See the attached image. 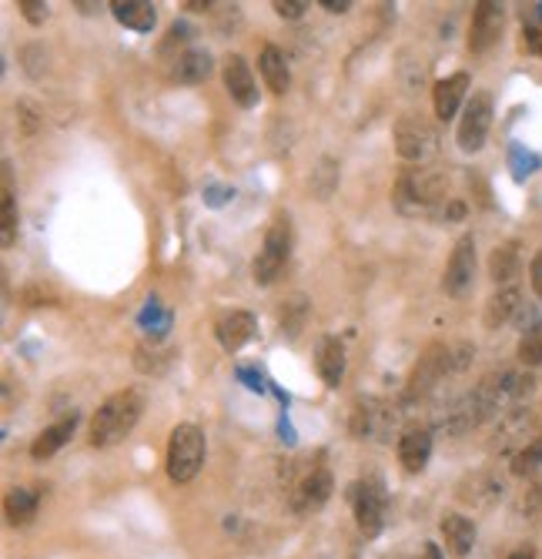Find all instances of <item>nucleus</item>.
<instances>
[{
  "label": "nucleus",
  "mask_w": 542,
  "mask_h": 559,
  "mask_svg": "<svg viewBox=\"0 0 542 559\" xmlns=\"http://www.w3.org/2000/svg\"><path fill=\"white\" fill-rule=\"evenodd\" d=\"M141 416H144V392L141 389H121V392L108 395L90 419V445L111 449V445L125 443V435L134 433Z\"/></svg>",
  "instance_id": "f257e3e1"
},
{
  "label": "nucleus",
  "mask_w": 542,
  "mask_h": 559,
  "mask_svg": "<svg viewBox=\"0 0 542 559\" xmlns=\"http://www.w3.org/2000/svg\"><path fill=\"white\" fill-rule=\"evenodd\" d=\"M532 392H536V379L529 372L499 369L489 372L469 395H472V406L479 412V422H489L499 419L509 408H519Z\"/></svg>",
  "instance_id": "f03ea898"
},
{
  "label": "nucleus",
  "mask_w": 542,
  "mask_h": 559,
  "mask_svg": "<svg viewBox=\"0 0 542 559\" xmlns=\"http://www.w3.org/2000/svg\"><path fill=\"white\" fill-rule=\"evenodd\" d=\"M449 198V181L432 168H409L391 191V202L402 215H442Z\"/></svg>",
  "instance_id": "7ed1b4c3"
},
{
  "label": "nucleus",
  "mask_w": 542,
  "mask_h": 559,
  "mask_svg": "<svg viewBox=\"0 0 542 559\" xmlns=\"http://www.w3.org/2000/svg\"><path fill=\"white\" fill-rule=\"evenodd\" d=\"M476 358V348L469 342H435L426 348V356H418L416 369H412V379H409V389L412 395H426L439 385L445 375H459L466 372Z\"/></svg>",
  "instance_id": "20e7f679"
},
{
  "label": "nucleus",
  "mask_w": 542,
  "mask_h": 559,
  "mask_svg": "<svg viewBox=\"0 0 542 559\" xmlns=\"http://www.w3.org/2000/svg\"><path fill=\"white\" fill-rule=\"evenodd\" d=\"M204 456H208V439L198 426L191 422H181L171 429V439H168V476L171 483L185 486L191 483L204 466Z\"/></svg>",
  "instance_id": "39448f33"
},
{
  "label": "nucleus",
  "mask_w": 542,
  "mask_h": 559,
  "mask_svg": "<svg viewBox=\"0 0 542 559\" xmlns=\"http://www.w3.org/2000/svg\"><path fill=\"white\" fill-rule=\"evenodd\" d=\"M291 254V221L288 215H278L265 231V242H262V252L254 258L252 265V279L254 285H275L278 275L285 271Z\"/></svg>",
  "instance_id": "423d86ee"
},
{
  "label": "nucleus",
  "mask_w": 542,
  "mask_h": 559,
  "mask_svg": "<svg viewBox=\"0 0 542 559\" xmlns=\"http://www.w3.org/2000/svg\"><path fill=\"white\" fill-rule=\"evenodd\" d=\"M536 435H539V419H536V412L526 406L509 408V412L499 416L495 429H492L489 452L492 456H516L519 449H526Z\"/></svg>",
  "instance_id": "0eeeda50"
},
{
  "label": "nucleus",
  "mask_w": 542,
  "mask_h": 559,
  "mask_svg": "<svg viewBox=\"0 0 542 559\" xmlns=\"http://www.w3.org/2000/svg\"><path fill=\"white\" fill-rule=\"evenodd\" d=\"M399 426V408L382 402V399H358L352 408V439L358 443H385Z\"/></svg>",
  "instance_id": "6e6552de"
},
{
  "label": "nucleus",
  "mask_w": 542,
  "mask_h": 559,
  "mask_svg": "<svg viewBox=\"0 0 542 559\" xmlns=\"http://www.w3.org/2000/svg\"><path fill=\"white\" fill-rule=\"evenodd\" d=\"M352 509L362 536L375 539L385 526V509H389V496H385V486H382L379 476H366L352 486Z\"/></svg>",
  "instance_id": "1a4fd4ad"
},
{
  "label": "nucleus",
  "mask_w": 542,
  "mask_h": 559,
  "mask_svg": "<svg viewBox=\"0 0 542 559\" xmlns=\"http://www.w3.org/2000/svg\"><path fill=\"white\" fill-rule=\"evenodd\" d=\"M395 151L402 161L426 165L432 154L439 151V131L418 115H409L395 125Z\"/></svg>",
  "instance_id": "9d476101"
},
{
  "label": "nucleus",
  "mask_w": 542,
  "mask_h": 559,
  "mask_svg": "<svg viewBox=\"0 0 542 559\" xmlns=\"http://www.w3.org/2000/svg\"><path fill=\"white\" fill-rule=\"evenodd\" d=\"M331 489H335V479L325 466H312L305 472L298 483L288 489V506L295 516H308V512H318L331 499Z\"/></svg>",
  "instance_id": "9b49d317"
},
{
  "label": "nucleus",
  "mask_w": 542,
  "mask_h": 559,
  "mask_svg": "<svg viewBox=\"0 0 542 559\" xmlns=\"http://www.w3.org/2000/svg\"><path fill=\"white\" fill-rule=\"evenodd\" d=\"M489 127H492V98L489 94H472L466 104V111H462V121H459V148L466 154H476L482 151V144L489 138Z\"/></svg>",
  "instance_id": "f8f14e48"
},
{
  "label": "nucleus",
  "mask_w": 542,
  "mask_h": 559,
  "mask_svg": "<svg viewBox=\"0 0 542 559\" xmlns=\"http://www.w3.org/2000/svg\"><path fill=\"white\" fill-rule=\"evenodd\" d=\"M472 281H476V238L462 235L455 242L452 254H449V265H445V275H442V288L452 298H462V295L472 292Z\"/></svg>",
  "instance_id": "ddd939ff"
},
{
  "label": "nucleus",
  "mask_w": 542,
  "mask_h": 559,
  "mask_svg": "<svg viewBox=\"0 0 542 559\" xmlns=\"http://www.w3.org/2000/svg\"><path fill=\"white\" fill-rule=\"evenodd\" d=\"M503 496H505V479L492 469L469 472L466 479L455 486V499L469 509H492L499 506Z\"/></svg>",
  "instance_id": "4468645a"
},
{
  "label": "nucleus",
  "mask_w": 542,
  "mask_h": 559,
  "mask_svg": "<svg viewBox=\"0 0 542 559\" xmlns=\"http://www.w3.org/2000/svg\"><path fill=\"white\" fill-rule=\"evenodd\" d=\"M505 30V11L499 4H479L476 13H472V24H469V51L472 54H486L495 44V40L503 38Z\"/></svg>",
  "instance_id": "2eb2a0df"
},
{
  "label": "nucleus",
  "mask_w": 542,
  "mask_h": 559,
  "mask_svg": "<svg viewBox=\"0 0 542 559\" xmlns=\"http://www.w3.org/2000/svg\"><path fill=\"white\" fill-rule=\"evenodd\" d=\"M221 77H225V88L231 94V101L238 104V108H254L258 104V84H254L252 67H248V61L241 54H228Z\"/></svg>",
  "instance_id": "dca6fc26"
},
{
  "label": "nucleus",
  "mask_w": 542,
  "mask_h": 559,
  "mask_svg": "<svg viewBox=\"0 0 542 559\" xmlns=\"http://www.w3.org/2000/svg\"><path fill=\"white\" fill-rule=\"evenodd\" d=\"M399 462H402L405 472H422L429 466V456H432V429L429 426H405L402 433H399Z\"/></svg>",
  "instance_id": "f3484780"
},
{
  "label": "nucleus",
  "mask_w": 542,
  "mask_h": 559,
  "mask_svg": "<svg viewBox=\"0 0 542 559\" xmlns=\"http://www.w3.org/2000/svg\"><path fill=\"white\" fill-rule=\"evenodd\" d=\"M215 71V57L202 47H185V51H177L171 57V67H168V77L175 81V84H202L208 81Z\"/></svg>",
  "instance_id": "a211bd4d"
},
{
  "label": "nucleus",
  "mask_w": 542,
  "mask_h": 559,
  "mask_svg": "<svg viewBox=\"0 0 542 559\" xmlns=\"http://www.w3.org/2000/svg\"><path fill=\"white\" fill-rule=\"evenodd\" d=\"M252 335H254L252 312L235 308V312H225V315L215 322V339L225 352H238V348H245V345L252 342Z\"/></svg>",
  "instance_id": "6ab92c4d"
},
{
  "label": "nucleus",
  "mask_w": 542,
  "mask_h": 559,
  "mask_svg": "<svg viewBox=\"0 0 542 559\" xmlns=\"http://www.w3.org/2000/svg\"><path fill=\"white\" fill-rule=\"evenodd\" d=\"M466 90H469L466 71H459V74H452V77H442V81H435V88H432L435 117H439V121H452V117L459 115L462 101H466Z\"/></svg>",
  "instance_id": "aec40b11"
},
{
  "label": "nucleus",
  "mask_w": 542,
  "mask_h": 559,
  "mask_svg": "<svg viewBox=\"0 0 542 559\" xmlns=\"http://www.w3.org/2000/svg\"><path fill=\"white\" fill-rule=\"evenodd\" d=\"M522 305H526V302H522V292H519L516 285H505V288H499V292H495L489 302H486V312H482L486 329H489V331L505 329L509 322H516L519 308H522Z\"/></svg>",
  "instance_id": "412c9836"
},
{
  "label": "nucleus",
  "mask_w": 542,
  "mask_h": 559,
  "mask_svg": "<svg viewBox=\"0 0 542 559\" xmlns=\"http://www.w3.org/2000/svg\"><path fill=\"white\" fill-rule=\"evenodd\" d=\"M442 529V543H445V549L452 553V556H469L472 553V546H476V522L469 520V516H462V512H445L439 522Z\"/></svg>",
  "instance_id": "4be33fe9"
},
{
  "label": "nucleus",
  "mask_w": 542,
  "mask_h": 559,
  "mask_svg": "<svg viewBox=\"0 0 542 559\" xmlns=\"http://www.w3.org/2000/svg\"><path fill=\"white\" fill-rule=\"evenodd\" d=\"M108 7H111L117 24L131 27L138 34H151L154 24H158V11H154L151 0H111Z\"/></svg>",
  "instance_id": "5701e85b"
},
{
  "label": "nucleus",
  "mask_w": 542,
  "mask_h": 559,
  "mask_svg": "<svg viewBox=\"0 0 542 559\" xmlns=\"http://www.w3.org/2000/svg\"><path fill=\"white\" fill-rule=\"evenodd\" d=\"M315 369L328 389H339L341 385V379H345V345H341L335 335H325V339L318 342Z\"/></svg>",
  "instance_id": "b1692460"
},
{
  "label": "nucleus",
  "mask_w": 542,
  "mask_h": 559,
  "mask_svg": "<svg viewBox=\"0 0 542 559\" xmlns=\"http://www.w3.org/2000/svg\"><path fill=\"white\" fill-rule=\"evenodd\" d=\"M258 74L265 81V88L271 94H285L291 84V71H288V61H285V54L278 51L275 44H265L262 54H258Z\"/></svg>",
  "instance_id": "393cba45"
},
{
  "label": "nucleus",
  "mask_w": 542,
  "mask_h": 559,
  "mask_svg": "<svg viewBox=\"0 0 542 559\" xmlns=\"http://www.w3.org/2000/svg\"><path fill=\"white\" fill-rule=\"evenodd\" d=\"M519 268H522V252H519V242H503L495 245L489 254V279L505 288V285H512L519 275Z\"/></svg>",
  "instance_id": "a878e982"
},
{
  "label": "nucleus",
  "mask_w": 542,
  "mask_h": 559,
  "mask_svg": "<svg viewBox=\"0 0 542 559\" xmlns=\"http://www.w3.org/2000/svg\"><path fill=\"white\" fill-rule=\"evenodd\" d=\"M175 348L164 342H141L138 348H134V369L141 372V375H164V372L171 369V362H175Z\"/></svg>",
  "instance_id": "bb28decb"
},
{
  "label": "nucleus",
  "mask_w": 542,
  "mask_h": 559,
  "mask_svg": "<svg viewBox=\"0 0 542 559\" xmlns=\"http://www.w3.org/2000/svg\"><path fill=\"white\" fill-rule=\"evenodd\" d=\"M38 506H40V496L34 489H27V486H13L11 493H7V499H4V512H7V522H11V526L34 522Z\"/></svg>",
  "instance_id": "cd10ccee"
},
{
  "label": "nucleus",
  "mask_w": 542,
  "mask_h": 559,
  "mask_svg": "<svg viewBox=\"0 0 542 559\" xmlns=\"http://www.w3.org/2000/svg\"><path fill=\"white\" fill-rule=\"evenodd\" d=\"M74 426H77L74 416H71V419L54 422V426H47V429H44V433H40L38 439L30 443V456L38 459V462L51 459L64 443H71V435H74Z\"/></svg>",
  "instance_id": "c85d7f7f"
},
{
  "label": "nucleus",
  "mask_w": 542,
  "mask_h": 559,
  "mask_svg": "<svg viewBox=\"0 0 542 559\" xmlns=\"http://www.w3.org/2000/svg\"><path fill=\"white\" fill-rule=\"evenodd\" d=\"M0 242L4 248H13L17 242V204H13V185H11V165H4V191H0Z\"/></svg>",
  "instance_id": "c756f323"
},
{
  "label": "nucleus",
  "mask_w": 542,
  "mask_h": 559,
  "mask_svg": "<svg viewBox=\"0 0 542 559\" xmlns=\"http://www.w3.org/2000/svg\"><path fill=\"white\" fill-rule=\"evenodd\" d=\"M335 188H339V161L325 154V158L318 161L315 171H312V194H315L318 202H328V198L335 194Z\"/></svg>",
  "instance_id": "7c9ffc66"
},
{
  "label": "nucleus",
  "mask_w": 542,
  "mask_h": 559,
  "mask_svg": "<svg viewBox=\"0 0 542 559\" xmlns=\"http://www.w3.org/2000/svg\"><path fill=\"white\" fill-rule=\"evenodd\" d=\"M542 466V433L532 439L526 449H519L516 456H512V466H509V472L512 476H519V479H526V476H532V472Z\"/></svg>",
  "instance_id": "2f4dec72"
},
{
  "label": "nucleus",
  "mask_w": 542,
  "mask_h": 559,
  "mask_svg": "<svg viewBox=\"0 0 542 559\" xmlns=\"http://www.w3.org/2000/svg\"><path fill=\"white\" fill-rule=\"evenodd\" d=\"M305 318H308V302H305L302 295L288 298V302H285V308H281V335L298 339V331L305 329Z\"/></svg>",
  "instance_id": "473e14b6"
},
{
  "label": "nucleus",
  "mask_w": 542,
  "mask_h": 559,
  "mask_svg": "<svg viewBox=\"0 0 542 559\" xmlns=\"http://www.w3.org/2000/svg\"><path fill=\"white\" fill-rule=\"evenodd\" d=\"M13 111H17V127H21L24 138H34L40 127H44V115H40V108L30 98H21V101L13 104Z\"/></svg>",
  "instance_id": "72a5a7b5"
},
{
  "label": "nucleus",
  "mask_w": 542,
  "mask_h": 559,
  "mask_svg": "<svg viewBox=\"0 0 542 559\" xmlns=\"http://www.w3.org/2000/svg\"><path fill=\"white\" fill-rule=\"evenodd\" d=\"M21 64H24V71L34 81H40V77L47 74V67H51L47 64V47L44 44H27L24 51H21Z\"/></svg>",
  "instance_id": "f704fd0d"
},
{
  "label": "nucleus",
  "mask_w": 542,
  "mask_h": 559,
  "mask_svg": "<svg viewBox=\"0 0 542 559\" xmlns=\"http://www.w3.org/2000/svg\"><path fill=\"white\" fill-rule=\"evenodd\" d=\"M519 362L522 366H542V325L539 329H529L519 342Z\"/></svg>",
  "instance_id": "c9c22d12"
},
{
  "label": "nucleus",
  "mask_w": 542,
  "mask_h": 559,
  "mask_svg": "<svg viewBox=\"0 0 542 559\" xmlns=\"http://www.w3.org/2000/svg\"><path fill=\"white\" fill-rule=\"evenodd\" d=\"M17 7H21L27 24H34V27H40L47 17H51V11H47V4H44V0H21Z\"/></svg>",
  "instance_id": "e433bc0d"
},
{
  "label": "nucleus",
  "mask_w": 542,
  "mask_h": 559,
  "mask_svg": "<svg viewBox=\"0 0 542 559\" xmlns=\"http://www.w3.org/2000/svg\"><path fill=\"white\" fill-rule=\"evenodd\" d=\"M271 7H275V13L281 21H298V17H305V11H308L305 0H275Z\"/></svg>",
  "instance_id": "4c0bfd02"
},
{
  "label": "nucleus",
  "mask_w": 542,
  "mask_h": 559,
  "mask_svg": "<svg viewBox=\"0 0 542 559\" xmlns=\"http://www.w3.org/2000/svg\"><path fill=\"white\" fill-rule=\"evenodd\" d=\"M522 516H542V479L536 486L526 489V496H522Z\"/></svg>",
  "instance_id": "58836bf2"
},
{
  "label": "nucleus",
  "mask_w": 542,
  "mask_h": 559,
  "mask_svg": "<svg viewBox=\"0 0 542 559\" xmlns=\"http://www.w3.org/2000/svg\"><path fill=\"white\" fill-rule=\"evenodd\" d=\"M522 44H526V51L539 54L542 57V24H529L522 30Z\"/></svg>",
  "instance_id": "ea45409f"
},
{
  "label": "nucleus",
  "mask_w": 542,
  "mask_h": 559,
  "mask_svg": "<svg viewBox=\"0 0 542 559\" xmlns=\"http://www.w3.org/2000/svg\"><path fill=\"white\" fill-rule=\"evenodd\" d=\"M529 275H532V292L539 295L542 298V252L532 258V268H529Z\"/></svg>",
  "instance_id": "a19ab883"
},
{
  "label": "nucleus",
  "mask_w": 542,
  "mask_h": 559,
  "mask_svg": "<svg viewBox=\"0 0 542 559\" xmlns=\"http://www.w3.org/2000/svg\"><path fill=\"white\" fill-rule=\"evenodd\" d=\"M318 7H325L328 13H348L352 11V0H318Z\"/></svg>",
  "instance_id": "79ce46f5"
},
{
  "label": "nucleus",
  "mask_w": 542,
  "mask_h": 559,
  "mask_svg": "<svg viewBox=\"0 0 542 559\" xmlns=\"http://www.w3.org/2000/svg\"><path fill=\"white\" fill-rule=\"evenodd\" d=\"M181 7H188V11H211L215 4H211V0H185Z\"/></svg>",
  "instance_id": "37998d69"
},
{
  "label": "nucleus",
  "mask_w": 542,
  "mask_h": 559,
  "mask_svg": "<svg viewBox=\"0 0 542 559\" xmlns=\"http://www.w3.org/2000/svg\"><path fill=\"white\" fill-rule=\"evenodd\" d=\"M416 559H442V553H439V546H435V543H426V546H422V553H418Z\"/></svg>",
  "instance_id": "c03bdc74"
},
{
  "label": "nucleus",
  "mask_w": 542,
  "mask_h": 559,
  "mask_svg": "<svg viewBox=\"0 0 542 559\" xmlns=\"http://www.w3.org/2000/svg\"><path fill=\"white\" fill-rule=\"evenodd\" d=\"M505 559H536V556H532L529 549H516V553H509Z\"/></svg>",
  "instance_id": "a18cd8bd"
}]
</instances>
